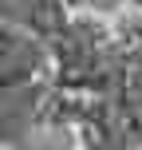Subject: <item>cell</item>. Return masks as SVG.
Instances as JSON below:
<instances>
[{
    "label": "cell",
    "instance_id": "7a4b0ae2",
    "mask_svg": "<svg viewBox=\"0 0 142 150\" xmlns=\"http://www.w3.org/2000/svg\"><path fill=\"white\" fill-rule=\"evenodd\" d=\"M134 4H138V8H142V0H134Z\"/></svg>",
    "mask_w": 142,
    "mask_h": 150
},
{
    "label": "cell",
    "instance_id": "6da1fadb",
    "mask_svg": "<svg viewBox=\"0 0 142 150\" xmlns=\"http://www.w3.org/2000/svg\"><path fill=\"white\" fill-rule=\"evenodd\" d=\"M40 59L44 52L32 32L16 28V24H0V87H20L40 67Z\"/></svg>",
    "mask_w": 142,
    "mask_h": 150
}]
</instances>
